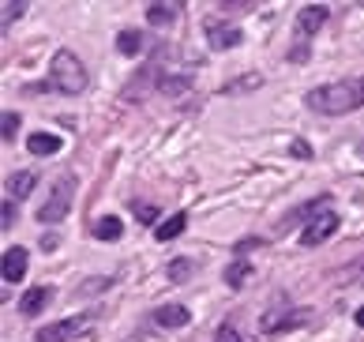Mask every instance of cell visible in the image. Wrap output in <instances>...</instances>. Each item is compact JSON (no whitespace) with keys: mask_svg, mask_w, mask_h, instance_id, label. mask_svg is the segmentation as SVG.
Segmentation results:
<instances>
[{"mask_svg":"<svg viewBox=\"0 0 364 342\" xmlns=\"http://www.w3.org/2000/svg\"><path fill=\"white\" fill-rule=\"evenodd\" d=\"M304 102L312 113H327V117H342V113H353V109H364V76H349V79H338V83L316 87L304 94Z\"/></svg>","mask_w":364,"mask_h":342,"instance_id":"obj_1","label":"cell"},{"mask_svg":"<svg viewBox=\"0 0 364 342\" xmlns=\"http://www.w3.org/2000/svg\"><path fill=\"white\" fill-rule=\"evenodd\" d=\"M49 87L60 90V94H79L87 87V68H83V61H79L72 49H57V53H53Z\"/></svg>","mask_w":364,"mask_h":342,"instance_id":"obj_2","label":"cell"},{"mask_svg":"<svg viewBox=\"0 0 364 342\" xmlns=\"http://www.w3.org/2000/svg\"><path fill=\"white\" fill-rule=\"evenodd\" d=\"M72 196H75V177H72V173H64L60 181L49 188L46 203L38 207V222H46V226L60 222V218L68 214V207H72Z\"/></svg>","mask_w":364,"mask_h":342,"instance_id":"obj_3","label":"cell"},{"mask_svg":"<svg viewBox=\"0 0 364 342\" xmlns=\"http://www.w3.org/2000/svg\"><path fill=\"white\" fill-rule=\"evenodd\" d=\"M94 316H68V320H57V323H46L42 331L34 335V342H75L83 331H90Z\"/></svg>","mask_w":364,"mask_h":342,"instance_id":"obj_4","label":"cell"},{"mask_svg":"<svg viewBox=\"0 0 364 342\" xmlns=\"http://www.w3.org/2000/svg\"><path fill=\"white\" fill-rule=\"evenodd\" d=\"M338 226H342L338 214H334V211H323V214H316L312 222L301 229V244H304V249H316V244L331 241L334 234H338Z\"/></svg>","mask_w":364,"mask_h":342,"instance_id":"obj_5","label":"cell"},{"mask_svg":"<svg viewBox=\"0 0 364 342\" xmlns=\"http://www.w3.org/2000/svg\"><path fill=\"white\" fill-rule=\"evenodd\" d=\"M203 34H207L210 49H237L240 42H245V34H240V26L225 23V19H207V23H203Z\"/></svg>","mask_w":364,"mask_h":342,"instance_id":"obj_6","label":"cell"},{"mask_svg":"<svg viewBox=\"0 0 364 342\" xmlns=\"http://www.w3.org/2000/svg\"><path fill=\"white\" fill-rule=\"evenodd\" d=\"M308 323V309H296V312H263L259 316V331L263 335H278V331H293V327Z\"/></svg>","mask_w":364,"mask_h":342,"instance_id":"obj_7","label":"cell"},{"mask_svg":"<svg viewBox=\"0 0 364 342\" xmlns=\"http://www.w3.org/2000/svg\"><path fill=\"white\" fill-rule=\"evenodd\" d=\"M331 8L327 4H304L301 11H296V38H312L323 23H327Z\"/></svg>","mask_w":364,"mask_h":342,"instance_id":"obj_8","label":"cell"},{"mask_svg":"<svg viewBox=\"0 0 364 342\" xmlns=\"http://www.w3.org/2000/svg\"><path fill=\"white\" fill-rule=\"evenodd\" d=\"M0 275H4V282H23V275H26V249H19V244L4 249V264H0Z\"/></svg>","mask_w":364,"mask_h":342,"instance_id":"obj_9","label":"cell"},{"mask_svg":"<svg viewBox=\"0 0 364 342\" xmlns=\"http://www.w3.org/2000/svg\"><path fill=\"white\" fill-rule=\"evenodd\" d=\"M49 301H53V290H49V286H31V290L19 297V312H23L26 320H31V316H38V312H46Z\"/></svg>","mask_w":364,"mask_h":342,"instance_id":"obj_10","label":"cell"},{"mask_svg":"<svg viewBox=\"0 0 364 342\" xmlns=\"http://www.w3.org/2000/svg\"><path fill=\"white\" fill-rule=\"evenodd\" d=\"M192 83H196L192 72H173V76L166 72V76L158 79V90H161V94H169V98H184V94L192 90Z\"/></svg>","mask_w":364,"mask_h":342,"instance_id":"obj_11","label":"cell"},{"mask_svg":"<svg viewBox=\"0 0 364 342\" xmlns=\"http://www.w3.org/2000/svg\"><path fill=\"white\" fill-rule=\"evenodd\" d=\"M26 150L38 158H46V155H57L60 150V135H53V132H34L31 140H26Z\"/></svg>","mask_w":364,"mask_h":342,"instance_id":"obj_12","label":"cell"},{"mask_svg":"<svg viewBox=\"0 0 364 342\" xmlns=\"http://www.w3.org/2000/svg\"><path fill=\"white\" fill-rule=\"evenodd\" d=\"M184 226H188V214L177 211V214H169L166 222H158V226H154V237L166 244V241H173V237H181V234H184Z\"/></svg>","mask_w":364,"mask_h":342,"instance_id":"obj_13","label":"cell"},{"mask_svg":"<svg viewBox=\"0 0 364 342\" xmlns=\"http://www.w3.org/2000/svg\"><path fill=\"white\" fill-rule=\"evenodd\" d=\"M154 320H158L161 327H184L188 320H192V312H188L184 305H161V309L154 312Z\"/></svg>","mask_w":364,"mask_h":342,"instance_id":"obj_14","label":"cell"},{"mask_svg":"<svg viewBox=\"0 0 364 342\" xmlns=\"http://www.w3.org/2000/svg\"><path fill=\"white\" fill-rule=\"evenodd\" d=\"M117 49L124 53V57H139V53L146 49V34H139V31H120V34H117Z\"/></svg>","mask_w":364,"mask_h":342,"instance_id":"obj_15","label":"cell"},{"mask_svg":"<svg viewBox=\"0 0 364 342\" xmlns=\"http://www.w3.org/2000/svg\"><path fill=\"white\" fill-rule=\"evenodd\" d=\"M222 279H225L229 290H240V286L252 279V264H248V259H233V264L225 267V275H222Z\"/></svg>","mask_w":364,"mask_h":342,"instance_id":"obj_16","label":"cell"},{"mask_svg":"<svg viewBox=\"0 0 364 342\" xmlns=\"http://www.w3.org/2000/svg\"><path fill=\"white\" fill-rule=\"evenodd\" d=\"M181 4H146V23L151 26H169L173 19H177Z\"/></svg>","mask_w":364,"mask_h":342,"instance_id":"obj_17","label":"cell"},{"mask_svg":"<svg viewBox=\"0 0 364 342\" xmlns=\"http://www.w3.org/2000/svg\"><path fill=\"white\" fill-rule=\"evenodd\" d=\"M34 185H38L34 173H16V177H8V200H26Z\"/></svg>","mask_w":364,"mask_h":342,"instance_id":"obj_18","label":"cell"},{"mask_svg":"<svg viewBox=\"0 0 364 342\" xmlns=\"http://www.w3.org/2000/svg\"><path fill=\"white\" fill-rule=\"evenodd\" d=\"M120 234H124V226H120V218H113V214H105L94 222V237L98 241H120Z\"/></svg>","mask_w":364,"mask_h":342,"instance_id":"obj_19","label":"cell"},{"mask_svg":"<svg viewBox=\"0 0 364 342\" xmlns=\"http://www.w3.org/2000/svg\"><path fill=\"white\" fill-rule=\"evenodd\" d=\"M338 286H364V256H357L353 264H346L342 271H338Z\"/></svg>","mask_w":364,"mask_h":342,"instance_id":"obj_20","label":"cell"},{"mask_svg":"<svg viewBox=\"0 0 364 342\" xmlns=\"http://www.w3.org/2000/svg\"><path fill=\"white\" fill-rule=\"evenodd\" d=\"M192 271H196V264H192V259H173V264L166 267V279L169 282H188V279H192Z\"/></svg>","mask_w":364,"mask_h":342,"instance_id":"obj_21","label":"cell"},{"mask_svg":"<svg viewBox=\"0 0 364 342\" xmlns=\"http://www.w3.org/2000/svg\"><path fill=\"white\" fill-rule=\"evenodd\" d=\"M214 342H252L245 331H240V327L233 323V320H225L222 327H218V331H214Z\"/></svg>","mask_w":364,"mask_h":342,"instance_id":"obj_22","label":"cell"},{"mask_svg":"<svg viewBox=\"0 0 364 342\" xmlns=\"http://www.w3.org/2000/svg\"><path fill=\"white\" fill-rule=\"evenodd\" d=\"M255 87H263V76H240L233 79V83H225V94H245V90H255Z\"/></svg>","mask_w":364,"mask_h":342,"instance_id":"obj_23","label":"cell"},{"mask_svg":"<svg viewBox=\"0 0 364 342\" xmlns=\"http://www.w3.org/2000/svg\"><path fill=\"white\" fill-rule=\"evenodd\" d=\"M132 214H136L139 222H158V207L154 203H143V200H132Z\"/></svg>","mask_w":364,"mask_h":342,"instance_id":"obj_24","label":"cell"},{"mask_svg":"<svg viewBox=\"0 0 364 342\" xmlns=\"http://www.w3.org/2000/svg\"><path fill=\"white\" fill-rule=\"evenodd\" d=\"M19 113H11V109H8V113L4 117H0V128H4V132H0V135H4V140H16V128H19Z\"/></svg>","mask_w":364,"mask_h":342,"instance_id":"obj_25","label":"cell"},{"mask_svg":"<svg viewBox=\"0 0 364 342\" xmlns=\"http://www.w3.org/2000/svg\"><path fill=\"white\" fill-rule=\"evenodd\" d=\"M16 226V200H4V207H0V229H11Z\"/></svg>","mask_w":364,"mask_h":342,"instance_id":"obj_26","label":"cell"},{"mask_svg":"<svg viewBox=\"0 0 364 342\" xmlns=\"http://www.w3.org/2000/svg\"><path fill=\"white\" fill-rule=\"evenodd\" d=\"M0 11H4V31H8V26H11V19H19L23 11H26V4H23V0H16V4H11V0H8V4L0 8Z\"/></svg>","mask_w":364,"mask_h":342,"instance_id":"obj_27","label":"cell"},{"mask_svg":"<svg viewBox=\"0 0 364 342\" xmlns=\"http://www.w3.org/2000/svg\"><path fill=\"white\" fill-rule=\"evenodd\" d=\"M259 244H263V237H248V241H240V244H237V259H245V252H248V249H259Z\"/></svg>","mask_w":364,"mask_h":342,"instance_id":"obj_28","label":"cell"},{"mask_svg":"<svg viewBox=\"0 0 364 342\" xmlns=\"http://www.w3.org/2000/svg\"><path fill=\"white\" fill-rule=\"evenodd\" d=\"M289 150H293L296 158H312V147H308L304 140H293V147H289Z\"/></svg>","mask_w":364,"mask_h":342,"instance_id":"obj_29","label":"cell"},{"mask_svg":"<svg viewBox=\"0 0 364 342\" xmlns=\"http://www.w3.org/2000/svg\"><path fill=\"white\" fill-rule=\"evenodd\" d=\"M252 8H255V0H240V4L229 0V4H222V11H252Z\"/></svg>","mask_w":364,"mask_h":342,"instance_id":"obj_30","label":"cell"},{"mask_svg":"<svg viewBox=\"0 0 364 342\" xmlns=\"http://www.w3.org/2000/svg\"><path fill=\"white\" fill-rule=\"evenodd\" d=\"M42 249H57V234H42Z\"/></svg>","mask_w":364,"mask_h":342,"instance_id":"obj_31","label":"cell"},{"mask_svg":"<svg viewBox=\"0 0 364 342\" xmlns=\"http://www.w3.org/2000/svg\"><path fill=\"white\" fill-rule=\"evenodd\" d=\"M353 320H357V323H360V327H364V305H360V309H357V312H353Z\"/></svg>","mask_w":364,"mask_h":342,"instance_id":"obj_32","label":"cell"}]
</instances>
